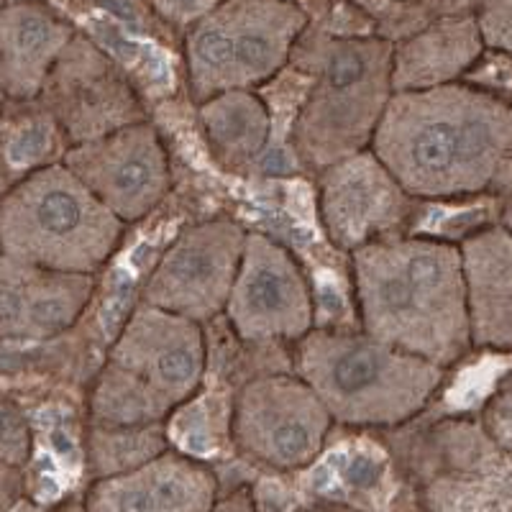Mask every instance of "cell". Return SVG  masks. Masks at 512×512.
Masks as SVG:
<instances>
[{"mask_svg":"<svg viewBox=\"0 0 512 512\" xmlns=\"http://www.w3.org/2000/svg\"><path fill=\"white\" fill-rule=\"evenodd\" d=\"M369 149L418 203L505 198L512 105L466 80L397 90Z\"/></svg>","mask_w":512,"mask_h":512,"instance_id":"cell-1","label":"cell"},{"mask_svg":"<svg viewBox=\"0 0 512 512\" xmlns=\"http://www.w3.org/2000/svg\"><path fill=\"white\" fill-rule=\"evenodd\" d=\"M351 290L359 328L374 341L446 372L474 349L456 241L400 233L361 246L351 251Z\"/></svg>","mask_w":512,"mask_h":512,"instance_id":"cell-2","label":"cell"},{"mask_svg":"<svg viewBox=\"0 0 512 512\" xmlns=\"http://www.w3.org/2000/svg\"><path fill=\"white\" fill-rule=\"evenodd\" d=\"M392 44L379 34L300 36L290 62L308 72L310 88L292 121V152L305 167H331L367 152L392 85Z\"/></svg>","mask_w":512,"mask_h":512,"instance_id":"cell-3","label":"cell"},{"mask_svg":"<svg viewBox=\"0 0 512 512\" xmlns=\"http://www.w3.org/2000/svg\"><path fill=\"white\" fill-rule=\"evenodd\" d=\"M292 372L313 387L333 423L397 428L423 413L446 369L361 331L313 328L292 346Z\"/></svg>","mask_w":512,"mask_h":512,"instance_id":"cell-4","label":"cell"},{"mask_svg":"<svg viewBox=\"0 0 512 512\" xmlns=\"http://www.w3.org/2000/svg\"><path fill=\"white\" fill-rule=\"evenodd\" d=\"M126 223L64 162L31 169L0 195V254L70 274H98Z\"/></svg>","mask_w":512,"mask_h":512,"instance_id":"cell-5","label":"cell"},{"mask_svg":"<svg viewBox=\"0 0 512 512\" xmlns=\"http://www.w3.org/2000/svg\"><path fill=\"white\" fill-rule=\"evenodd\" d=\"M310 16L297 0H221L182 39L195 105L231 90H256L290 64Z\"/></svg>","mask_w":512,"mask_h":512,"instance_id":"cell-6","label":"cell"},{"mask_svg":"<svg viewBox=\"0 0 512 512\" xmlns=\"http://www.w3.org/2000/svg\"><path fill=\"white\" fill-rule=\"evenodd\" d=\"M333 418L295 372H269L241 384L228 433L239 454L274 472H300L326 448Z\"/></svg>","mask_w":512,"mask_h":512,"instance_id":"cell-7","label":"cell"},{"mask_svg":"<svg viewBox=\"0 0 512 512\" xmlns=\"http://www.w3.org/2000/svg\"><path fill=\"white\" fill-rule=\"evenodd\" d=\"M223 320L233 336L251 346H295L313 331V287L287 246L267 233L246 236Z\"/></svg>","mask_w":512,"mask_h":512,"instance_id":"cell-8","label":"cell"},{"mask_svg":"<svg viewBox=\"0 0 512 512\" xmlns=\"http://www.w3.org/2000/svg\"><path fill=\"white\" fill-rule=\"evenodd\" d=\"M246 231L233 218H210L177 233L146 280L141 303L198 323L223 318L241 267Z\"/></svg>","mask_w":512,"mask_h":512,"instance_id":"cell-9","label":"cell"},{"mask_svg":"<svg viewBox=\"0 0 512 512\" xmlns=\"http://www.w3.org/2000/svg\"><path fill=\"white\" fill-rule=\"evenodd\" d=\"M62 162L126 226L154 213L172 187L167 146L149 121L70 146Z\"/></svg>","mask_w":512,"mask_h":512,"instance_id":"cell-10","label":"cell"},{"mask_svg":"<svg viewBox=\"0 0 512 512\" xmlns=\"http://www.w3.org/2000/svg\"><path fill=\"white\" fill-rule=\"evenodd\" d=\"M418 200L379 162L372 149L318 172V216L331 244L356 251L400 236L415 216Z\"/></svg>","mask_w":512,"mask_h":512,"instance_id":"cell-11","label":"cell"},{"mask_svg":"<svg viewBox=\"0 0 512 512\" xmlns=\"http://www.w3.org/2000/svg\"><path fill=\"white\" fill-rule=\"evenodd\" d=\"M41 95H47L49 113L70 146L146 121L126 72L80 34L62 54Z\"/></svg>","mask_w":512,"mask_h":512,"instance_id":"cell-12","label":"cell"},{"mask_svg":"<svg viewBox=\"0 0 512 512\" xmlns=\"http://www.w3.org/2000/svg\"><path fill=\"white\" fill-rule=\"evenodd\" d=\"M108 361L149 384L169 408L177 410L195 397L205 382V326L139 300L118 331Z\"/></svg>","mask_w":512,"mask_h":512,"instance_id":"cell-13","label":"cell"},{"mask_svg":"<svg viewBox=\"0 0 512 512\" xmlns=\"http://www.w3.org/2000/svg\"><path fill=\"white\" fill-rule=\"evenodd\" d=\"M93 274H70L0 254V338L49 341L70 331L93 300Z\"/></svg>","mask_w":512,"mask_h":512,"instance_id":"cell-14","label":"cell"},{"mask_svg":"<svg viewBox=\"0 0 512 512\" xmlns=\"http://www.w3.org/2000/svg\"><path fill=\"white\" fill-rule=\"evenodd\" d=\"M216 502L213 469L167 448L131 472L98 479L85 507L90 512H210Z\"/></svg>","mask_w":512,"mask_h":512,"instance_id":"cell-15","label":"cell"},{"mask_svg":"<svg viewBox=\"0 0 512 512\" xmlns=\"http://www.w3.org/2000/svg\"><path fill=\"white\" fill-rule=\"evenodd\" d=\"M75 36L70 21L36 0L0 8V80L6 98L18 103L39 98Z\"/></svg>","mask_w":512,"mask_h":512,"instance_id":"cell-16","label":"cell"},{"mask_svg":"<svg viewBox=\"0 0 512 512\" xmlns=\"http://www.w3.org/2000/svg\"><path fill=\"white\" fill-rule=\"evenodd\" d=\"M472 346L512 351V233L487 223L459 241Z\"/></svg>","mask_w":512,"mask_h":512,"instance_id":"cell-17","label":"cell"},{"mask_svg":"<svg viewBox=\"0 0 512 512\" xmlns=\"http://www.w3.org/2000/svg\"><path fill=\"white\" fill-rule=\"evenodd\" d=\"M392 44L395 93L428 90L464 80L466 72L487 49L474 13L436 18Z\"/></svg>","mask_w":512,"mask_h":512,"instance_id":"cell-18","label":"cell"},{"mask_svg":"<svg viewBox=\"0 0 512 512\" xmlns=\"http://www.w3.org/2000/svg\"><path fill=\"white\" fill-rule=\"evenodd\" d=\"M205 141L218 162L241 169L262 159L272 141V113L254 90H231L198 105Z\"/></svg>","mask_w":512,"mask_h":512,"instance_id":"cell-19","label":"cell"},{"mask_svg":"<svg viewBox=\"0 0 512 512\" xmlns=\"http://www.w3.org/2000/svg\"><path fill=\"white\" fill-rule=\"evenodd\" d=\"M172 413L175 410L149 384L113 361H108L95 379L93 397H90L93 425H108V428L159 425Z\"/></svg>","mask_w":512,"mask_h":512,"instance_id":"cell-20","label":"cell"},{"mask_svg":"<svg viewBox=\"0 0 512 512\" xmlns=\"http://www.w3.org/2000/svg\"><path fill=\"white\" fill-rule=\"evenodd\" d=\"M164 423L136 428L93 425L90 431V466L100 479L126 474L167 451Z\"/></svg>","mask_w":512,"mask_h":512,"instance_id":"cell-21","label":"cell"},{"mask_svg":"<svg viewBox=\"0 0 512 512\" xmlns=\"http://www.w3.org/2000/svg\"><path fill=\"white\" fill-rule=\"evenodd\" d=\"M464 80L495 93L497 98L507 100L512 105V54L484 49L482 57L474 62L472 70L466 72Z\"/></svg>","mask_w":512,"mask_h":512,"instance_id":"cell-22","label":"cell"},{"mask_svg":"<svg viewBox=\"0 0 512 512\" xmlns=\"http://www.w3.org/2000/svg\"><path fill=\"white\" fill-rule=\"evenodd\" d=\"M31 454V431L24 413L8 400H0V461L21 466Z\"/></svg>","mask_w":512,"mask_h":512,"instance_id":"cell-23","label":"cell"},{"mask_svg":"<svg viewBox=\"0 0 512 512\" xmlns=\"http://www.w3.org/2000/svg\"><path fill=\"white\" fill-rule=\"evenodd\" d=\"M474 18L484 47L512 54V0H479Z\"/></svg>","mask_w":512,"mask_h":512,"instance_id":"cell-24","label":"cell"},{"mask_svg":"<svg viewBox=\"0 0 512 512\" xmlns=\"http://www.w3.org/2000/svg\"><path fill=\"white\" fill-rule=\"evenodd\" d=\"M152 8L157 18H162L167 26H175L185 34L192 24H198L200 18L208 16L221 0H144Z\"/></svg>","mask_w":512,"mask_h":512,"instance_id":"cell-25","label":"cell"},{"mask_svg":"<svg viewBox=\"0 0 512 512\" xmlns=\"http://www.w3.org/2000/svg\"><path fill=\"white\" fill-rule=\"evenodd\" d=\"M487 431L500 446L512 451V377L502 384V392L492 400Z\"/></svg>","mask_w":512,"mask_h":512,"instance_id":"cell-26","label":"cell"},{"mask_svg":"<svg viewBox=\"0 0 512 512\" xmlns=\"http://www.w3.org/2000/svg\"><path fill=\"white\" fill-rule=\"evenodd\" d=\"M210 512H259V507H256L249 489H236L231 495L218 497V502Z\"/></svg>","mask_w":512,"mask_h":512,"instance_id":"cell-27","label":"cell"},{"mask_svg":"<svg viewBox=\"0 0 512 512\" xmlns=\"http://www.w3.org/2000/svg\"><path fill=\"white\" fill-rule=\"evenodd\" d=\"M497 223L505 228L507 233H512V192L500 198V210H497Z\"/></svg>","mask_w":512,"mask_h":512,"instance_id":"cell-28","label":"cell"},{"mask_svg":"<svg viewBox=\"0 0 512 512\" xmlns=\"http://www.w3.org/2000/svg\"><path fill=\"white\" fill-rule=\"evenodd\" d=\"M320 512H359V510H354V507H349V505H328V507H323Z\"/></svg>","mask_w":512,"mask_h":512,"instance_id":"cell-29","label":"cell"},{"mask_svg":"<svg viewBox=\"0 0 512 512\" xmlns=\"http://www.w3.org/2000/svg\"><path fill=\"white\" fill-rule=\"evenodd\" d=\"M57 512H90L88 507H77V505H70V507H62V510Z\"/></svg>","mask_w":512,"mask_h":512,"instance_id":"cell-30","label":"cell"},{"mask_svg":"<svg viewBox=\"0 0 512 512\" xmlns=\"http://www.w3.org/2000/svg\"><path fill=\"white\" fill-rule=\"evenodd\" d=\"M6 100V90H3V80H0V103Z\"/></svg>","mask_w":512,"mask_h":512,"instance_id":"cell-31","label":"cell"},{"mask_svg":"<svg viewBox=\"0 0 512 512\" xmlns=\"http://www.w3.org/2000/svg\"><path fill=\"white\" fill-rule=\"evenodd\" d=\"M3 6H6V0H0V8H3Z\"/></svg>","mask_w":512,"mask_h":512,"instance_id":"cell-32","label":"cell"},{"mask_svg":"<svg viewBox=\"0 0 512 512\" xmlns=\"http://www.w3.org/2000/svg\"><path fill=\"white\" fill-rule=\"evenodd\" d=\"M505 512H512V507H510V510H505Z\"/></svg>","mask_w":512,"mask_h":512,"instance_id":"cell-33","label":"cell"}]
</instances>
